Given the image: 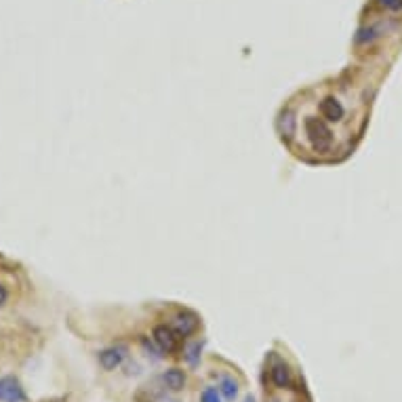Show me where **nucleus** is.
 <instances>
[{"mask_svg":"<svg viewBox=\"0 0 402 402\" xmlns=\"http://www.w3.org/2000/svg\"><path fill=\"white\" fill-rule=\"evenodd\" d=\"M127 358V347L123 345H114V347H106L99 352V364L106 371H114L123 364V360Z\"/></svg>","mask_w":402,"mask_h":402,"instance_id":"20e7f679","label":"nucleus"},{"mask_svg":"<svg viewBox=\"0 0 402 402\" xmlns=\"http://www.w3.org/2000/svg\"><path fill=\"white\" fill-rule=\"evenodd\" d=\"M0 402H26V390L21 388L19 379L11 375L0 377Z\"/></svg>","mask_w":402,"mask_h":402,"instance_id":"7ed1b4c3","label":"nucleus"},{"mask_svg":"<svg viewBox=\"0 0 402 402\" xmlns=\"http://www.w3.org/2000/svg\"><path fill=\"white\" fill-rule=\"evenodd\" d=\"M388 11H402V0H377Z\"/></svg>","mask_w":402,"mask_h":402,"instance_id":"4468645a","label":"nucleus"},{"mask_svg":"<svg viewBox=\"0 0 402 402\" xmlns=\"http://www.w3.org/2000/svg\"><path fill=\"white\" fill-rule=\"evenodd\" d=\"M242 402H255V398H253V396H247Z\"/></svg>","mask_w":402,"mask_h":402,"instance_id":"dca6fc26","label":"nucleus"},{"mask_svg":"<svg viewBox=\"0 0 402 402\" xmlns=\"http://www.w3.org/2000/svg\"><path fill=\"white\" fill-rule=\"evenodd\" d=\"M6 299H9V291H6V286H4V284H0V308L6 303Z\"/></svg>","mask_w":402,"mask_h":402,"instance_id":"2eb2a0df","label":"nucleus"},{"mask_svg":"<svg viewBox=\"0 0 402 402\" xmlns=\"http://www.w3.org/2000/svg\"><path fill=\"white\" fill-rule=\"evenodd\" d=\"M154 343L164 352V354H173L177 352L179 347V333L173 329V327H167V325H158L154 329Z\"/></svg>","mask_w":402,"mask_h":402,"instance_id":"f03ea898","label":"nucleus"},{"mask_svg":"<svg viewBox=\"0 0 402 402\" xmlns=\"http://www.w3.org/2000/svg\"><path fill=\"white\" fill-rule=\"evenodd\" d=\"M381 34H379V28H375V26H371V28H362V30H358V34H356V43L358 45H369V43H373L375 38H379Z\"/></svg>","mask_w":402,"mask_h":402,"instance_id":"f8f14e48","label":"nucleus"},{"mask_svg":"<svg viewBox=\"0 0 402 402\" xmlns=\"http://www.w3.org/2000/svg\"><path fill=\"white\" fill-rule=\"evenodd\" d=\"M303 131H306V139L310 143V147L316 154H327L333 147V131L327 125L325 118H316V116H308L303 123Z\"/></svg>","mask_w":402,"mask_h":402,"instance_id":"f257e3e1","label":"nucleus"},{"mask_svg":"<svg viewBox=\"0 0 402 402\" xmlns=\"http://www.w3.org/2000/svg\"><path fill=\"white\" fill-rule=\"evenodd\" d=\"M201 402H221V394L217 388H204L201 394Z\"/></svg>","mask_w":402,"mask_h":402,"instance_id":"ddd939ff","label":"nucleus"},{"mask_svg":"<svg viewBox=\"0 0 402 402\" xmlns=\"http://www.w3.org/2000/svg\"><path fill=\"white\" fill-rule=\"evenodd\" d=\"M276 129H278V133H280L282 139H286V141L295 139V135H297V114L293 110H282L278 121H276Z\"/></svg>","mask_w":402,"mask_h":402,"instance_id":"0eeeda50","label":"nucleus"},{"mask_svg":"<svg viewBox=\"0 0 402 402\" xmlns=\"http://www.w3.org/2000/svg\"><path fill=\"white\" fill-rule=\"evenodd\" d=\"M201 356H202V341H194V343H190V345L186 347L184 358H186V362H188L190 367H196V364L201 362Z\"/></svg>","mask_w":402,"mask_h":402,"instance_id":"9b49d317","label":"nucleus"},{"mask_svg":"<svg viewBox=\"0 0 402 402\" xmlns=\"http://www.w3.org/2000/svg\"><path fill=\"white\" fill-rule=\"evenodd\" d=\"M162 384H164L169 390L179 392V390L186 388V373H184L182 369H169V371H164V375H162Z\"/></svg>","mask_w":402,"mask_h":402,"instance_id":"1a4fd4ad","label":"nucleus"},{"mask_svg":"<svg viewBox=\"0 0 402 402\" xmlns=\"http://www.w3.org/2000/svg\"><path fill=\"white\" fill-rule=\"evenodd\" d=\"M318 110H320V116L325 118V121H329V123H339V121H343V116H345V108H343V104L337 99V97H325L323 101H320V106H318Z\"/></svg>","mask_w":402,"mask_h":402,"instance_id":"423d86ee","label":"nucleus"},{"mask_svg":"<svg viewBox=\"0 0 402 402\" xmlns=\"http://www.w3.org/2000/svg\"><path fill=\"white\" fill-rule=\"evenodd\" d=\"M175 331L179 333V337H190L194 335L201 327V320L194 312H179L173 320Z\"/></svg>","mask_w":402,"mask_h":402,"instance_id":"39448f33","label":"nucleus"},{"mask_svg":"<svg viewBox=\"0 0 402 402\" xmlns=\"http://www.w3.org/2000/svg\"><path fill=\"white\" fill-rule=\"evenodd\" d=\"M238 390H240V386H238V381H236L234 377L225 375V377H221V379H219V394H221V396H223V398H225L228 402L236 401Z\"/></svg>","mask_w":402,"mask_h":402,"instance_id":"9d476101","label":"nucleus"},{"mask_svg":"<svg viewBox=\"0 0 402 402\" xmlns=\"http://www.w3.org/2000/svg\"><path fill=\"white\" fill-rule=\"evenodd\" d=\"M167 402H175V401H167Z\"/></svg>","mask_w":402,"mask_h":402,"instance_id":"f3484780","label":"nucleus"},{"mask_svg":"<svg viewBox=\"0 0 402 402\" xmlns=\"http://www.w3.org/2000/svg\"><path fill=\"white\" fill-rule=\"evenodd\" d=\"M269 379L276 388L284 390V388H291V369L289 364L284 362H276L269 367Z\"/></svg>","mask_w":402,"mask_h":402,"instance_id":"6e6552de","label":"nucleus"}]
</instances>
